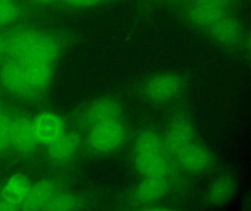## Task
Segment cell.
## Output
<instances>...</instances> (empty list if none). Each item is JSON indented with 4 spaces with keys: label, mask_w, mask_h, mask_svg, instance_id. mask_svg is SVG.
Segmentation results:
<instances>
[{
    "label": "cell",
    "mask_w": 251,
    "mask_h": 211,
    "mask_svg": "<svg viewBox=\"0 0 251 211\" xmlns=\"http://www.w3.org/2000/svg\"><path fill=\"white\" fill-rule=\"evenodd\" d=\"M191 76L180 69L155 70L142 77L135 86V92L144 104L166 106L181 101L189 92Z\"/></svg>",
    "instance_id": "6da1fadb"
},
{
    "label": "cell",
    "mask_w": 251,
    "mask_h": 211,
    "mask_svg": "<svg viewBox=\"0 0 251 211\" xmlns=\"http://www.w3.org/2000/svg\"><path fill=\"white\" fill-rule=\"evenodd\" d=\"M130 130L126 118L114 119L89 127L86 135L88 149L100 157L115 155L130 140Z\"/></svg>",
    "instance_id": "7a4b0ae2"
},
{
    "label": "cell",
    "mask_w": 251,
    "mask_h": 211,
    "mask_svg": "<svg viewBox=\"0 0 251 211\" xmlns=\"http://www.w3.org/2000/svg\"><path fill=\"white\" fill-rule=\"evenodd\" d=\"M201 35L226 52L250 54L249 32L233 13L225 16Z\"/></svg>",
    "instance_id": "3957f363"
},
{
    "label": "cell",
    "mask_w": 251,
    "mask_h": 211,
    "mask_svg": "<svg viewBox=\"0 0 251 211\" xmlns=\"http://www.w3.org/2000/svg\"><path fill=\"white\" fill-rule=\"evenodd\" d=\"M9 48L13 56L22 63L36 61L51 64L59 51L53 38L33 31L17 33L10 42Z\"/></svg>",
    "instance_id": "277c9868"
},
{
    "label": "cell",
    "mask_w": 251,
    "mask_h": 211,
    "mask_svg": "<svg viewBox=\"0 0 251 211\" xmlns=\"http://www.w3.org/2000/svg\"><path fill=\"white\" fill-rule=\"evenodd\" d=\"M173 159L177 170L186 175H207L214 172L218 166L214 151L200 138L182 148Z\"/></svg>",
    "instance_id": "5b68a950"
},
{
    "label": "cell",
    "mask_w": 251,
    "mask_h": 211,
    "mask_svg": "<svg viewBox=\"0 0 251 211\" xmlns=\"http://www.w3.org/2000/svg\"><path fill=\"white\" fill-rule=\"evenodd\" d=\"M177 185L167 177H144L126 192L124 202L132 209L145 211L148 207L161 202Z\"/></svg>",
    "instance_id": "8992f818"
},
{
    "label": "cell",
    "mask_w": 251,
    "mask_h": 211,
    "mask_svg": "<svg viewBox=\"0 0 251 211\" xmlns=\"http://www.w3.org/2000/svg\"><path fill=\"white\" fill-rule=\"evenodd\" d=\"M130 163L139 177H159L171 179L177 186L181 185L182 174L167 150L131 152Z\"/></svg>",
    "instance_id": "52a82bcc"
},
{
    "label": "cell",
    "mask_w": 251,
    "mask_h": 211,
    "mask_svg": "<svg viewBox=\"0 0 251 211\" xmlns=\"http://www.w3.org/2000/svg\"><path fill=\"white\" fill-rule=\"evenodd\" d=\"M162 133L166 149L172 158L182 148L199 138L193 117L183 106L171 113Z\"/></svg>",
    "instance_id": "ba28073f"
},
{
    "label": "cell",
    "mask_w": 251,
    "mask_h": 211,
    "mask_svg": "<svg viewBox=\"0 0 251 211\" xmlns=\"http://www.w3.org/2000/svg\"><path fill=\"white\" fill-rule=\"evenodd\" d=\"M170 9L176 16L201 34L225 16L233 13L195 3H188Z\"/></svg>",
    "instance_id": "9c48e42d"
},
{
    "label": "cell",
    "mask_w": 251,
    "mask_h": 211,
    "mask_svg": "<svg viewBox=\"0 0 251 211\" xmlns=\"http://www.w3.org/2000/svg\"><path fill=\"white\" fill-rule=\"evenodd\" d=\"M238 191V180L227 171L217 173L204 190V203L211 208H223L228 205Z\"/></svg>",
    "instance_id": "30bf717a"
},
{
    "label": "cell",
    "mask_w": 251,
    "mask_h": 211,
    "mask_svg": "<svg viewBox=\"0 0 251 211\" xmlns=\"http://www.w3.org/2000/svg\"><path fill=\"white\" fill-rule=\"evenodd\" d=\"M125 117V106L117 95L100 97L89 104L83 113V123L88 128L114 119Z\"/></svg>",
    "instance_id": "8fae6325"
},
{
    "label": "cell",
    "mask_w": 251,
    "mask_h": 211,
    "mask_svg": "<svg viewBox=\"0 0 251 211\" xmlns=\"http://www.w3.org/2000/svg\"><path fill=\"white\" fill-rule=\"evenodd\" d=\"M2 84L10 92L19 96H28L34 93L27 77L25 67L22 62H8L0 71Z\"/></svg>",
    "instance_id": "7c38bea8"
},
{
    "label": "cell",
    "mask_w": 251,
    "mask_h": 211,
    "mask_svg": "<svg viewBox=\"0 0 251 211\" xmlns=\"http://www.w3.org/2000/svg\"><path fill=\"white\" fill-rule=\"evenodd\" d=\"M32 123L38 143L50 145L65 133L64 121L55 113H41Z\"/></svg>",
    "instance_id": "4fadbf2b"
},
{
    "label": "cell",
    "mask_w": 251,
    "mask_h": 211,
    "mask_svg": "<svg viewBox=\"0 0 251 211\" xmlns=\"http://www.w3.org/2000/svg\"><path fill=\"white\" fill-rule=\"evenodd\" d=\"M37 143L32 121L25 117L12 120L11 144L15 149L23 153H30L36 148Z\"/></svg>",
    "instance_id": "5bb4252c"
},
{
    "label": "cell",
    "mask_w": 251,
    "mask_h": 211,
    "mask_svg": "<svg viewBox=\"0 0 251 211\" xmlns=\"http://www.w3.org/2000/svg\"><path fill=\"white\" fill-rule=\"evenodd\" d=\"M80 145L81 137L77 132L64 133L57 140L48 145V152L55 162H65L75 155Z\"/></svg>",
    "instance_id": "9a60e30c"
},
{
    "label": "cell",
    "mask_w": 251,
    "mask_h": 211,
    "mask_svg": "<svg viewBox=\"0 0 251 211\" xmlns=\"http://www.w3.org/2000/svg\"><path fill=\"white\" fill-rule=\"evenodd\" d=\"M161 150H167V149L162 130L157 127L145 126L139 129L133 136L131 152Z\"/></svg>",
    "instance_id": "2e32d148"
},
{
    "label": "cell",
    "mask_w": 251,
    "mask_h": 211,
    "mask_svg": "<svg viewBox=\"0 0 251 211\" xmlns=\"http://www.w3.org/2000/svg\"><path fill=\"white\" fill-rule=\"evenodd\" d=\"M30 186L31 184L27 176L20 173L14 174L2 188V198L5 202L18 206L24 202Z\"/></svg>",
    "instance_id": "e0dca14e"
},
{
    "label": "cell",
    "mask_w": 251,
    "mask_h": 211,
    "mask_svg": "<svg viewBox=\"0 0 251 211\" xmlns=\"http://www.w3.org/2000/svg\"><path fill=\"white\" fill-rule=\"evenodd\" d=\"M53 184L48 180H42L30 186L25 199L24 206L27 210L42 209L53 198Z\"/></svg>",
    "instance_id": "ac0fdd59"
},
{
    "label": "cell",
    "mask_w": 251,
    "mask_h": 211,
    "mask_svg": "<svg viewBox=\"0 0 251 211\" xmlns=\"http://www.w3.org/2000/svg\"><path fill=\"white\" fill-rule=\"evenodd\" d=\"M23 63L35 92L42 90L48 86L52 74L51 63L36 61Z\"/></svg>",
    "instance_id": "d6986e66"
},
{
    "label": "cell",
    "mask_w": 251,
    "mask_h": 211,
    "mask_svg": "<svg viewBox=\"0 0 251 211\" xmlns=\"http://www.w3.org/2000/svg\"><path fill=\"white\" fill-rule=\"evenodd\" d=\"M78 205L77 199L71 195H60L52 198L45 209L49 211H71Z\"/></svg>",
    "instance_id": "ffe728a7"
},
{
    "label": "cell",
    "mask_w": 251,
    "mask_h": 211,
    "mask_svg": "<svg viewBox=\"0 0 251 211\" xmlns=\"http://www.w3.org/2000/svg\"><path fill=\"white\" fill-rule=\"evenodd\" d=\"M242 0H194L190 3L202 4L219 10L233 12L241 4ZM188 4V3H187Z\"/></svg>",
    "instance_id": "44dd1931"
},
{
    "label": "cell",
    "mask_w": 251,
    "mask_h": 211,
    "mask_svg": "<svg viewBox=\"0 0 251 211\" xmlns=\"http://www.w3.org/2000/svg\"><path fill=\"white\" fill-rule=\"evenodd\" d=\"M11 123L12 120L8 115L0 113V151L11 144Z\"/></svg>",
    "instance_id": "7402d4cb"
},
{
    "label": "cell",
    "mask_w": 251,
    "mask_h": 211,
    "mask_svg": "<svg viewBox=\"0 0 251 211\" xmlns=\"http://www.w3.org/2000/svg\"><path fill=\"white\" fill-rule=\"evenodd\" d=\"M19 16L18 7L11 1L0 3V25L14 21Z\"/></svg>",
    "instance_id": "603a6c76"
},
{
    "label": "cell",
    "mask_w": 251,
    "mask_h": 211,
    "mask_svg": "<svg viewBox=\"0 0 251 211\" xmlns=\"http://www.w3.org/2000/svg\"><path fill=\"white\" fill-rule=\"evenodd\" d=\"M70 5L78 8H93L117 2L119 0H66Z\"/></svg>",
    "instance_id": "cb8c5ba5"
},
{
    "label": "cell",
    "mask_w": 251,
    "mask_h": 211,
    "mask_svg": "<svg viewBox=\"0 0 251 211\" xmlns=\"http://www.w3.org/2000/svg\"><path fill=\"white\" fill-rule=\"evenodd\" d=\"M193 1L194 0H158L157 2L171 8V7L187 4V3H190Z\"/></svg>",
    "instance_id": "d4e9b609"
},
{
    "label": "cell",
    "mask_w": 251,
    "mask_h": 211,
    "mask_svg": "<svg viewBox=\"0 0 251 211\" xmlns=\"http://www.w3.org/2000/svg\"><path fill=\"white\" fill-rule=\"evenodd\" d=\"M157 1L158 0H137L139 7L143 10H149Z\"/></svg>",
    "instance_id": "484cf974"
},
{
    "label": "cell",
    "mask_w": 251,
    "mask_h": 211,
    "mask_svg": "<svg viewBox=\"0 0 251 211\" xmlns=\"http://www.w3.org/2000/svg\"><path fill=\"white\" fill-rule=\"evenodd\" d=\"M31 1L40 3V4H49V3L53 2L55 0H31Z\"/></svg>",
    "instance_id": "4316f807"
},
{
    "label": "cell",
    "mask_w": 251,
    "mask_h": 211,
    "mask_svg": "<svg viewBox=\"0 0 251 211\" xmlns=\"http://www.w3.org/2000/svg\"><path fill=\"white\" fill-rule=\"evenodd\" d=\"M4 47H5V45H4L3 41L0 38V55L2 54V51H3Z\"/></svg>",
    "instance_id": "83f0119b"
},
{
    "label": "cell",
    "mask_w": 251,
    "mask_h": 211,
    "mask_svg": "<svg viewBox=\"0 0 251 211\" xmlns=\"http://www.w3.org/2000/svg\"><path fill=\"white\" fill-rule=\"evenodd\" d=\"M11 1V0H0V3L5 2V1Z\"/></svg>",
    "instance_id": "f1b7e54d"
}]
</instances>
